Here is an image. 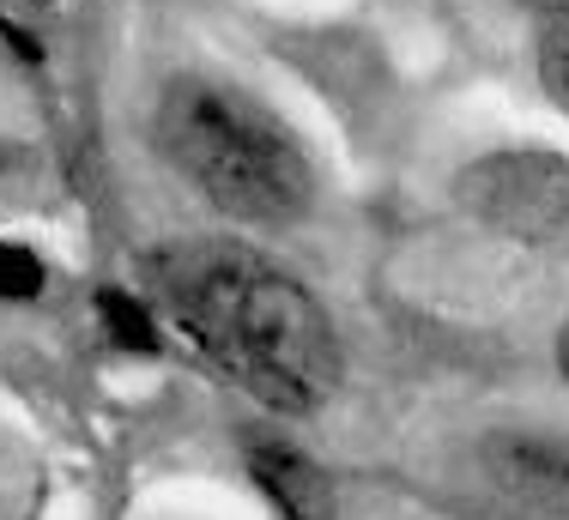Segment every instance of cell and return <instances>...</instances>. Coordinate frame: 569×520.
<instances>
[{
	"mask_svg": "<svg viewBox=\"0 0 569 520\" xmlns=\"http://www.w3.org/2000/svg\"><path fill=\"white\" fill-rule=\"evenodd\" d=\"M176 333L212 358L267 412L303 418L340 388L333 314L297 272L254 254L249 242L194 237L146 260Z\"/></svg>",
	"mask_w": 569,
	"mask_h": 520,
	"instance_id": "1",
	"label": "cell"
},
{
	"mask_svg": "<svg viewBox=\"0 0 569 520\" xmlns=\"http://www.w3.org/2000/svg\"><path fill=\"white\" fill-rule=\"evenodd\" d=\"M152 140L170 170L230 224L284 230L316 207V170L297 133L230 79L176 73L158 91Z\"/></svg>",
	"mask_w": 569,
	"mask_h": 520,
	"instance_id": "2",
	"label": "cell"
},
{
	"mask_svg": "<svg viewBox=\"0 0 569 520\" xmlns=\"http://www.w3.org/2000/svg\"><path fill=\"white\" fill-rule=\"evenodd\" d=\"M455 200L479 230L503 242H558L569 237V158L546 146H503L460 163Z\"/></svg>",
	"mask_w": 569,
	"mask_h": 520,
	"instance_id": "3",
	"label": "cell"
},
{
	"mask_svg": "<svg viewBox=\"0 0 569 520\" xmlns=\"http://www.w3.org/2000/svg\"><path fill=\"white\" fill-rule=\"evenodd\" d=\"M249 478L279 520H333V509H340L328 467H316L291 442H249Z\"/></svg>",
	"mask_w": 569,
	"mask_h": 520,
	"instance_id": "4",
	"label": "cell"
},
{
	"mask_svg": "<svg viewBox=\"0 0 569 520\" xmlns=\"http://www.w3.org/2000/svg\"><path fill=\"white\" fill-rule=\"evenodd\" d=\"M491 472L509 497H521L533 514L569 520V448L558 442H497L491 448Z\"/></svg>",
	"mask_w": 569,
	"mask_h": 520,
	"instance_id": "5",
	"label": "cell"
},
{
	"mask_svg": "<svg viewBox=\"0 0 569 520\" xmlns=\"http://www.w3.org/2000/svg\"><path fill=\"white\" fill-rule=\"evenodd\" d=\"M91 309H98V327L110 333V346L128 351V358H164L170 351V333L158 321V309L140 291H128V284H98Z\"/></svg>",
	"mask_w": 569,
	"mask_h": 520,
	"instance_id": "6",
	"label": "cell"
},
{
	"mask_svg": "<svg viewBox=\"0 0 569 520\" xmlns=\"http://www.w3.org/2000/svg\"><path fill=\"white\" fill-rule=\"evenodd\" d=\"M533 67H539V86H546L551 109L569 121V12H546V19H539Z\"/></svg>",
	"mask_w": 569,
	"mask_h": 520,
	"instance_id": "7",
	"label": "cell"
},
{
	"mask_svg": "<svg viewBox=\"0 0 569 520\" xmlns=\"http://www.w3.org/2000/svg\"><path fill=\"white\" fill-rule=\"evenodd\" d=\"M49 291V260L19 237H0V303H37Z\"/></svg>",
	"mask_w": 569,
	"mask_h": 520,
	"instance_id": "8",
	"label": "cell"
},
{
	"mask_svg": "<svg viewBox=\"0 0 569 520\" xmlns=\"http://www.w3.org/2000/svg\"><path fill=\"white\" fill-rule=\"evenodd\" d=\"M37 176H43V163L24 140H12V133H0V207H12V200H24L37 188Z\"/></svg>",
	"mask_w": 569,
	"mask_h": 520,
	"instance_id": "9",
	"label": "cell"
},
{
	"mask_svg": "<svg viewBox=\"0 0 569 520\" xmlns=\"http://www.w3.org/2000/svg\"><path fill=\"white\" fill-rule=\"evenodd\" d=\"M515 7H533L539 19H546V12H569V0H515Z\"/></svg>",
	"mask_w": 569,
	"mask_h": 520,
	"instance_id": "10",
	"label": "cell"
},
{
	"mask_svg": "<svg viewBox=\"0 0 569 520\" xmlns=\"http://www.w3.org/2000/svg\"><path fill=\"white\" fill-rule=\"evenodd\" d=\"M558 369H563V381H569V321L558 327Z\"/></svg>",
	"mask_w": 569,
	"mask_h": 520,
	"instance_id": "11",
	"label": "cell"
},
{
	"mask_svg": "<svg viewBox=\"0 0 569 520\" xmlns=\"http://www.w3.org/2000/svg\"><path fill=\"white\" fill-rule=\"evenodd\" d=\"M12 7H24V12H43V7H61V0H12Z\"/></svg>",
	"mask_w": 569,
	"mask_h": 520,
	"instance_id": "12",
	"label": "cell"
}]
</instances>
